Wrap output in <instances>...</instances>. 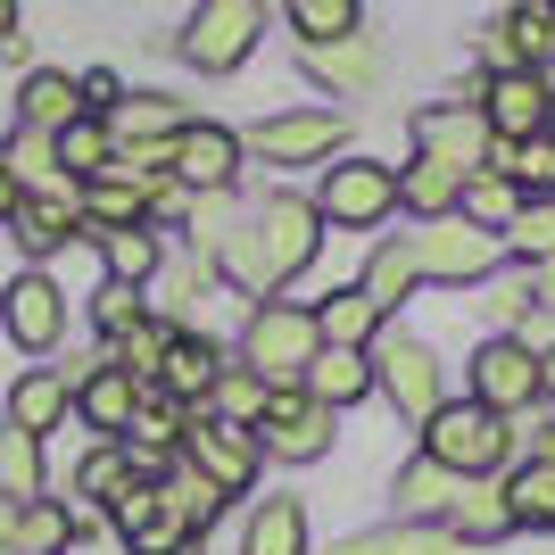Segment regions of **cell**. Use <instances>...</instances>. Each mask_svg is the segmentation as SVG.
Here are the masks:
<instances>
[{"label":"cell","instance_id":"1","mask_svg":"<svg viewBox=\"0 0 555 555\" xmlns=\"http://www.w3.org/2000/svg\"><path fill=\"white\" fill-rule=\"evenodd\" d=\"M315 257H324V216H315V199H307V191H266V199H249L241 232L216 249V282H232L241 299H282Z\"/></svg>","mask_w":555,"mask_h":555},{"label":"cell","instance_id":"2","mask_svg":"<svg viewBox=\"0 0 555 555\" xmlns=\"http://www.w3.org/2000/svg\"><path fill=\"white\" fill-rule=\"evenodd\" d=\"M315 299H249L241 315V340H232V365H249L266 390H299L307 365H315Z\"/></svg>","mask_w":555,"mask_h":555},{"label":"cell","instance_id":"3","mask_svg":"<svg viewBox=\"0 0 555 555\" xmlns=\"http://www.w3.org/2000/svg\"><path fill=\"white\" fill-rule=\"evenodd\" d=\"M415 448L431 464H448L456 481H498V473L514 464V423L489 415V406H473V398H448L440 415L415 431Z\"/></svg>","mask_w":555,"mask_h":555},{"label":"cell","instance_id":"4","mask_svg":"<svg viewBox=\"0 0 555 555\" xmlns=\"http://www.w3.org/2000/svg\"><path fill=\"white\" fill-rule=\"evenodd\" d=\"M373 390L398 406V423H406V431H423V423L448 406V365H440V348L423 340V332H406V324H382V340H373Z\"/></svg>","mask_w":555,"mask_h":555},{"label":"cell","instance_id":"5","mask_svg":"<svg viewBox=\"0 0 555 555\" xmlns=\"http://www.w3.org/2000/svg\"><path fill=\"white\" fill-rule=\"evenodd\" d=\"M315 216L324 224H340V232H390V216H398V166H382V158H365V150H340V158L315 175Z\"/></svg>","mask_w":555,"mask_h":555},{"label":"cell","instance_id":"6","mask_svg":"<svg viewBox=\"0 0 555 555\" xmlns=\"http://www.w3.org/2000/svg\"><path fill=\"white\" fill-rule=\"evenodd\" d=\"M241 150H249L257 166H332L348 150V108H332V100H315V108H274L257 116L249 133H241Z\"/></svg>","mask_w":555,"mask_h":555},{"label":"cell","instance_id":"7","mask_svg":"<svg viewBox=\"0 0 555 555\" xmlns=\"http://www.w3.org/2000/svg\"><path fill=\"white\" fill-rule=\"evenodd\" d=\"M257 34H266V0H199L175 34V50H183L191 75H241Z\"/></svg>","mask_w":555,"mask_h":555},{"label":"cell","instance_id":"8","mask_svg":"<svg viewBox=\"0 0 555 555\" xmlns=\"http://www.w3.org/2000/svg\"><path fill=\"white\" fill-rule=\"evenodd\" d=\"M415 266L440 291H481V282L506 274V232H481V224H464V216L415 224Z\"/></svg>","mask_w":555,"mask_h":555},{"label":"cell","instance_id":"9","mask_svg":"<svg viewBox=\"0 0 555 555\" xmlns=\"http://www.w3.org/2000/svg\"><path fill=\"white\" fill-rule=\"evenodd\" d=\"M464 398L489 415H522L539 406V348L522 332H481V348L464 357Z\"/></svg>","mask_w":555,"mask_h":555},{"label":"cell","instance_id":"10","mask_svg":"<svg viewBox=\"0 0 555 555\" xmlns=\"http://www.w3.org/2000/svg\"><path fill=\"white\" fill-rule=\"evenodd\" d=\"M183 464H199L224 498H257V481H266V448H257V431H249V423H224V415H191Z\"/></svg>","mask_w":555,"mask_h":555},{"label":"cell","instance_id":"11","mask_svg":"<svg viewBox=\"0 0 555 555\" xmlns=\"http://www.w3.org/2000/svg\"><path fill=\"white\" fill-rule=\"evenodd\" d=\"M332 440H340V415L315 406L307 390H274V398H266V415H257V448H266V464H315V456H332Z\"/></svg>","mask_w":555,"mask_h":555},{"label":"cell","instance_id":"12","mask_svg":"<svg viewBox=\"0 0 555 555\" xmlns=\"http://www.w3.org/2000/svg\"><path fill=\"white\" fill-rule=\"evenodd\" d=\"M415 158H440V166H456V175H489L498 133H489L481 108H464V100H431V108H415Z\"/></svg>","mask_w":555,"mask_h":555},{"label":"cell","instance_id":"13","mask_svg":"<svg viewBox=\"0 0 555 555\" xmlns=\"http://www.w3.org/2000/svg\"><path fill=\"white\" fill-rule=\"evenodd\" d=\"M0 332H9L25 357H50V348L67 340V291L50 282V266L9 274V291H0Z\"/></svg>","mask_w":555,"mask_h":555},{"label":"cell","instance_id":"14","mask_svg":"<svg viewBox=\"0 0 555 555\" xmlns=\"http://www.w3.org/2000/svg\"><path fill=\"white\" fill-rule=\"evenodd\" d=\"M67 373H75V423H83L92 440H125V423L141 415L150 382H133L108 348H100V357H83V365H67Z\"/></svg>","mask_w":555,"mask_h":555},{"label":"cell","instance_id":"15","mask_svg":"<svg viewBox=\"0 0 555 555\" xmlns=\"http://www.w3.org/2000/svg\"><path fill=\"white\" fill-rule=\"evenodd\" d=\"M9 241H17L34 266H50L59 249H75V241H83V183L59 175L50 191H25L17 216H9Z\"/></svg>","mask_w":555,"mask_h":555},{"label":"cell","instance_id":"16","mask_svg":"<svg viewBox=\"0 0 555 555\" xmlns=\"http://www.w3.org/2000/svg\"><path fill=\"white\" fill-rule=\"evenodd\" d=\"M241 133L216 125V116H191L183 133H175V183L183 191H241Z\"/></svg>","mask_w":555,"mask_h":555},{"label":"cell","instance_id":"17","mask_svg":"<svg viewBox=\"0 0 555 555\" xmlns=\"http://www.w3.org/2000/svg\"><path fill=\"white\" fill-rule=\"evenodd\" d=\"M481 116H489V133H498V141H531V133H547V116H555V83H547L539 67L489 75Z\"/></svg>","mask_w":555,"mask_h":555},{"label":"cell","instance_id":"18","mask_svg":"<svg viewBox=\"0 0 555 555\" xmlns=\"http://www.w3.org/2000/svg\"><path fill=\"white\" fill-rule=\"evenodd\" d=\"M299 67L324 100H373V83H382V42H373V34L315 42V50H299Z\"/></svg>","mask_w":555,"mask_h":555},{"label":"cell","instance_id":"19","mask_svg":"<svg viewBox=\"0 0 555 555\" xmlns=\"http://www.w3.org/2000/svg\"><path fill=\"white\" fill-rule=\"evenodd\" d=\"M232 365V348L224 340H208V332L191 324V332H175V348H166V365H158V382H150V390L158 398H175V406H191V415H199V406H208V390H216V373Z\"/></svg>","mask_w":555,"mask_h":555},{"label":"cell","instance_id":"20","mask_svg":"<svg viewBox=\"0 0 555 555\" xmlns=\"http://www.w3.org/2000/svg\"><path fill=\"white\" fill-rule=\"evenodd\" d=\"M83 241L100 249V274H108V282H133V291H150V282L166 274V257H175L166 224H108V232L83 224Z\"/></svg>","mask_w":555,"mask_h":555},{"label":"cell","instance_id":"21","mask_svg":"<svg viewBox=\"0 0 555 555\" xmlns=\"http://www.w3.org/2000/svg\"><path fill=\"white\" fill-rule=\"evenodd\" d=\"M67 415H75V373L67 365H25L17 382H9V415H0V423H17V431L50 440Z\"/></svg>","mask_w":555,"mask_h":555},{"label":"cell","instance_id":"22","mask_svg":"<svg viewBox=\"0 0 555 555\" xmlns=\"http://www.w3.org/2000/svg\"><path fill=\"white\" fill-rule=\"evenodd\" d=\"M357 291H365L382 315H398V307L423 291V266H415V232H373L365 241V274H357Z\"/></svg>","mask_w":555,"mask_h":555},{"label":"cell","instance_id":"23","mask_svg":"<svg viewBox=\"0 0 555 555\" xmlns=\"http://www.w3.org/2000/svg\"><path fill=\"white\" fill-rule=\"evenodd\" d=\"M183 431H191V406H175V398H141V415L125 423V456H133V473L141 481H158L166 464L183 456Z\"/></svg>","mask_w":555,"mask_h":555},{"label":"cell","instance_id":"24","mask_svg":"<svg viewBox=\"0 0 555 555\" xmlns=\"http://www.w3.org/2000/svg\"><path fill=\"white\" fill-rule=\"evenodd\" d=\"M440 531L456 539L464 555H473V547H498V539H514V506H506V481H464L456 498H448Z\"/></svg>","mask_w":555,"mask_h":555},{"label":"cell","instance_id":"25","mask_svg":"<svg viewBox=\"0 0 555 555\" xmlns=\"http://www.w3.org/2000/svg\"><path fill=\"white\" fill-rule=\"evenodd\" d=\"M315 531H307V506L291 489H266L249 514H241V555H307Z\"/></svg>","mask_w":555,"mask_h":555},{"label":"cell","instance_id":"26","mask_svg":"<svg viewBox=\"0 0 555 555\" xmlns=\"http://www.w3.org/2000/svg\"><path fill=\"white\" fill-rule=\"evenodd\" d=\"M141 473H133V456H125V440H92L83 448V464H75L67 473V506L75 514H116V498H125V489H133Z\"/></svg>","mask_w":555,"mask_h":555},{"label":"cell","instance_id":"27","mask_svg":"<svg viewBox=\"0 0 555 555\" xmlns=\"http://www.w3.org/2000/svg\"><path fill=\"white\" fill-rule=\"evenodd\" d=\"M299 390L315 398V406H332V415L365 406L373 398V348H315V365H307Z\"/></svg>","mask_w":555,"mask_h":555},{"label":"cell","instance_id":"28","mask_svg":"<svg viewBox=\"0 0 555 555\" xmlns=\"http://www.w3.org/2000/svg\"><path fill=\"white\" fill-rule=\"evenodd\" d=\"M75 116H83V83H75L67 67H25V83H17V125H34V133H67Z\"/></svg>","mask_w":555,"mask_h":555},{"label":"cell","instance_id":"29","mask_svg":"<svg viewBox=\"0 0 555 555\" xmlns=\"http://www.w3.org/2000/svg\"><path fill=\"white\" fill-rule=\"evenodd\" d=\"M382 324H398V315H382L357 282H340V291L315 299V332H324V348H373V340H382Z\"/></svg>","mask_w":555,"mask_h":555},{"label":"cell","instance_id":"30","mask_svg":"<svg viewBox=\"0 0 555 555\" xmlns=\"http://www.w3.org/2000/svg\"><path fill=\"white\" fill-rule=\"evenodd\" d=\"M158 489H166V506H175V522H183L191 539H208L216 522L232 514V498L208 481V473H199V464H183V456H175V464L158 473Z\"/></svg>","mask_w":555,"mask_h":555},{"label":"cell","instance_id":"31","mask_svg":"<svg viewBox=\"0 0 555 555\" xmlns=\"http://www.w3.org/2000/svg\"><path fill=\"white\" fill-rule=\"evenodd\" d=\"M332 555H464L440 522H415V514H390V522H373V531H348Z\"/></svg>","mask_w":555,"mask_h":555},{"label":"cell","instance_id":"32","mask_svg":"<svg viewBox=\"0 0 555 555\" xmlns=\"http://www.w3.org/2000/svg\"><path fill=\"white\" fill-rule=\"evenodd\" d=\"M456 489H464L456 473H448V464H431V456L415 448V456H406V464L390 473V506H398V514H415V522H440Z\"/></svg>","mask_w":555,"mask_h":555},{"label":"cell","instance_id":"33","mask_svg":"<svg viewBox=\"0 0 555 555\" xmlns=\"http://www.w3.org/2000/svg\"><path fill=\"white\" fill-rule=\"evenodd\" d=\"M456 191H464V175H456V166H440V158H406V166H398V208L415 216V224L456 216Z\"/></svg>","mask_w":555,"mask_h":555},{"label":"cell","instance_id":"34","mask_svg":"<svg viewBox=\"0 0 555 555\" xmlns=\"http://www.w3.org/2000/svg\"><path fill=\"white\" fill-rule=\"evenodd\" d=\"M0 498H17V506L50 498V440H34L17 423H0Z\"/></svg>","mask_w":555,"mask_h":555},{"label":"cell","instance_id":"35","mask_svg":"<svg viewBox=\"0 0 555 555\" xmlns=\"http://www.w3.org/2000/svg\"><path fill=\"white\" fill-rule=\"evenodd\" d=\"M506 506H514V531H555V464L539 456H514L506 473Z\"/></svg>","mask_w":555,"mask_h":555},{"label":"cell","instance_id":"36","mask_svg":"<svg viewBox=\"0 0 555 555\" xmlns=\"http://www.w3.org/2000/svg\"><path fill=\"white\" fill-rule=\"evenodd\" d=\"M183 125H191V108L175 92H125V100H116V116H108L116 141H175Z\"/></svg>","mask_w":555,"mask_h":555},{"label":"cell","instance_id":"37","mask_svg":"<svg viewBox=\"0 0 555 555\" xmlns=\"http://www.w3.org/2000/svg\"><path fill=\"white\" fill-rule=\"evenodd\" d=\"M282 17H291L299 50H315V42H348V34H365V0H282Z\"/></svg>","mask_w":555,"mask_h":555},{"label":"cell","instance_id":"38","mask_svg":"<svg viewBox=\"0 0 555 555\" xmlns=\"http://www.w3.org/2000/svg\"><path fill=\"white\" fill-rule=\"evenodd\" d=\"M166 299H158V315H166V324H183L191 332V315H199V299H208V291H216V266H208V257H199V249H175V257H166Z\"/></svg>","mask_w":555,"mask_h":555},{"label":"cell","instance_id":"39","mask_svg":"<svg viewBox=\"0 0 555 555\" xmlns=\"http://www.w3.org/2000/svg\"><path fill=\"white\" fill-rule=\"evenodd\" d=\"M175 332H183V324H166L158 307H150L133 332H116V340H108V357L133 373V382H158V365H166V348H175Z\"/></svg>","mask_w":555,"mask_h":555},{"label":"cell","instance_id":"40","mask_svg":"<svg viewBox=\"0 0 555 555\" xmlns=\"http://www.w3.org/2000/svg\"><path fill=\"white\" fill-rule=\"evenodd\" d=\"M498 25H506V42H514L522 67H539V75L555 67V0H514Z\"/></svg>","mask_w":555,"mask_h":555},{"label":"cell","instance_id":"41","mask_svg":"<svg viewBox=\"0 0 555 555\" xmlns=\"http://www.w3.org/2000/svg\"><path fill=\"white\" fill-rule=\"evenodd\" d=\"M456 216H464V224H481V232H506L514 216H522V191H514L506 175H464Z\"/></svg>","mask_w":555,"mask_h":555},{"label":"cell","instance_id":"42","mask_svg":"<svg viewBox=\"0 0 555 555\" xmlns=\"http://www.w3.org/2000/svg\"><path fill=\"white\" fill-rule=\"evenodd\" d=\"M108 158H116V133H108V116H75L67 133H59V166H67L75 183L108 175Z\"/></svg>","mask_w":555,"mask_h":555},{"label":"cell","instance_id":"43","mask_svg":"<svg viewBox=\"0 0 555 555\" xmlns=\"http://www.w3.org/2000/svg\"><path fill=\"white\" fill-rule=\"evenodd\" d=\"M266 398H274V390H266V382H257L249 365H224V373H216V390H208V406H199V415H224V423H249V431H257Z\"/></svg>","mask_w":555,"mask_h":555},{"label":"cell","instance_id":"44","mask_svg":"<svg viewBox=\"0 0 555 555\" xmlns=\"http://www.w3.org/2000/svg\"><path fill=\"white\" fill-rule=\"evenodd\" d=\"M67 531H75V506H67V498H34L25 522H17V555H59V547H67Z\"/></svg>","mask_w":555,"mask_h":555},{"label":"cell","instance_id":"45","mask_svg":"<svg viewBox=\"0 0 555 555\" xmlns=\"http://www.w3.org/2000/svg\"><path fill=\"white\" fill-rule=\"evenodd\" d=\"M141 315H150V299H141L133 282H108V274H100V291H92V332H100V348H108L116 332H133Z\"/></svg>","mask_w":555,"mask_h":555},{"label":"cell","instance_id":"46","mask_svg":"<svg viewBox=\"0 0 555 555\" xmlns=\"http://www.w3.org/2000/svg\"><path fill=\"white\" fill-rule=\"evenodd\" d=\"M506 257H522V266L555 257V199H522V216L506 224Z\"/></svg>","mask_w":555,"mask_h":555},{"label":"cell","instance_id":"47","mask_svg":"<svg viewBox=\"0 0 555 555\" xmlns=\"http://www.w3.org/2000/svg\"><path fill=\"white\" fill-rule=\"evenodd\" d=\"M481 291H489V299H481L489 332H522V324L539 315V307H531V291H522V274H514V282H481Z\"/></svg>","mask_w":555,"mask_h":555},{"label":"cell","instance_id":"48","mask_svg":"<svg viewBox=\"0 0 555 555\" xmlns=\"http://www.w3.org/2000/svg\"><path fill=\"white\" fill-rule=\"evenodd\" d=\"M59 555H133V539L116 531L108 514H75V531H67V547Z\"/></svg>","mask_w":555,"mask_h":555},{"label":"cell","instance_id":"49","mask_svg":"<svg viewBox=\"0 0 555 555\" xmlns=\"http://www.w3.org/2000/svg\"><path fill=\"white\" fill-rule=\"evenodd\" d=\"M83 83V116H116V100H125V83H116L108 67H92V75H75Z\"/></svg>","mask_w":555,"mask_h":555},{"label":"cell","instance_id":"50","mask_svg":"<svg viewBox=\"0 0 555 555\" xmlns=\"http://www.w3.org/2000/svg\"><path fill=\"white\" fill-rule=\"evenodd\" d=\"M522 291H531V307L555 324V257H539V266H522Z\"/></svg>","mask_w":555,"mask_h":555},{"label":"cell","instance_id":"51","mask_svg":"<svg viewBox=\"0 0 555 555\" xmlns=\"http://www.w3.org/2000/svg\"><path fill=\"white\" fill-rule=\"evenodd\" d=\"M17 199H25V191H17V175L0 166V232H9V216H17Z\"/></svg>","mask_w":555,"mask_h":555},{"label":"cell","instance_id":"52","mask_svg":"<svg viewBox=\"0 0 555 555\" xmlns=\"http://www.w3.org/2000/svg\"><path fill=\"white\" fill-rule=\"evenodd\" d=\"M539 398H547V406H555V340L539 348Z\"/></svg>","mask_w":555,"mask_h":555},{"label":"cell","instance_id":"53","mask_svg":"<svg viewBox=\"0 0 555 555\" xmlns=\"http://www.w3.org/2000/svg\"><path fill=\"white\" fill-rule=\"evenodd\" d=\"M0 42H17V0H0Z\"/></svg>","mask_w":555,"mask_h":555},{"label":"cell","instance_id":"54","mask_svg":"<svg viewBox=\"0 0 555 555\" xmlns=\"http://www.w3.org/2000/svg\"><path fill=\"white\" fill-rule=\"evenodd\" d=\"M547 133H555V116H547Z\"/></svg>","mask_w":555,"mask_h":555},{"label":"cell","instance_id":"55","mask_svg":"<svg viewBox=\"0 0 555 555\" xmlns=\"http://www.w3.org/2000/svg\"><path fill=\"white\" fill-rule=\"evenodd\" d=\"M547 83H555V67H547Z\"/></svg>","mask_w":555,"mask_h":555},{"label":"cell","instance_id":"56","mask_svg":"<svg viewBox=\"0 0 555 555\" xmlns=\"http://www.w3.org/2000/svg\"><path fill=\"white\" fill-rule=\"evenodd\" d=\"M0 555H9V547H0Z\"/></svg>","mask_w":555,"mask_h":555}]
</instances>
